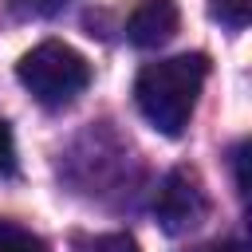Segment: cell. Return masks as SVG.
Returning a JSON list of instances; mask_svg holds the SVG:
<instances>
[{"instance_id": "cell-7", "label": "cell", "mask_w": 252, "mask_h": 252, "mask_svg": "<svg viewBox=\"0 0 252 252\" xmlns=\"http://www.w3.org/2000/svg\"><path fill=\"white\" fill-rule=\"evenodd\" d=\"M248 8H252V0H213V16L220 24H228V28H244Z\"/></svg>"}, {"instance_id": "cell-4", "label": "cell", "mask_w": 252, "mask_h": 252, "mask_svg": "<svg viewBox=\"0 0 252 252\" xmlns=\"http://www.w3.org/2000/svg\"><path fill=\"white\" fill-rule=\"evenodd\" d=\"M177 28H181L177 0H142L126 20V39L134 47H161L177 35Z\"/></svg>"}, {"instance_id": "cell-2", "label": "cell", "mask_w": 252, "mask_h": 252, "mask_svg": "<svg viewBox=\"0 0 252 252\" xmlns=\"http://www.w3.org/2000/svg\"><path fill=\"white\" fill-rule=\"evenodd\" d=\"M20 87L47 110L71 106L87 87H91V63L63 39H43L32 51L20 55L16 63Z\"/></svg>"}, {"instance_id": "cell-9", "label": "cell", "mask_w": 252, "mask_h": 252, "mask_svg": "<svg viewBox=\"0 0 252 252\" xmlns=\"http://www.w3.org/2000/svg\"><path fill=\"white\" fill-rule=\"evenodd\" d=\"M12 169H16V142H12L8 122L0 118V177H4V173H12Z\"/></svg>"}, {"instance_id": "cell-5", "label": "cell", "mask_w": 252, "mask_h": 252, "mask_svg": "<svg viewBox=\"0 0 252 252\" xmlns=\"http://www.w3.org/2000/svg\"><path fill=\"white\" fill-rule=\"evenodd\" d=\"M0 252H47V244L32 228L12 224V220H0Z\"/></svg>"}, {"instance_id": "cell-8", "label": "cell", "mask_w": 252, "mask_h": 252, "mask_svg": "<svg viewBox=\"0 0 252 252\" xmlns=\"http://www.w3.org/2000/svg\"><path fill=\"white\" fill-rule=\"evenodd\" d=\"M67 0H8V8L20 16V20H43V16H55Z\"/></svg>"}, {"instance_id": "cell-3", "label": "cell", "mask_w": 252, "mask_h": 252, "mask_svg": "<svg viewBox=\"0 0 252 252\" xmlns=\"http://www.w3.org/2000/svg\"><path fill=\"white\" fill-rule=\"evenodd\" d=\"M154 217H158L161 232H169V236H185L209 217V193H205L197 169L177 165L161 177L158 197H154Z\"/></svg>"}, {"instance_id": "cell-6", "label": "cell", "mask_w": 252, "mask_h": 252, "mask_svg": "<svg viewBox=\"0 0 252 252\" xmlns=\"http://www.w3.org/2000/svg\"><path fill=\"white\" fill-rule=\"evenodd\" d=\"M79 252H142V248H138V240L130 232H102V236L83 240Z\"/></svg>"}, {"instance_id": "cell-10", "label": "cell", "mask_w": 252, "mask_h": 252, "mask_svg": "<svg viewBox=\"0 0 252 252\" xmlns=\"http://www.w3.org/2000/svg\"><path fill=\"white\" fill-rule=\"evenodd\" d=\"M232 169H236V189L248 193V181H244V142L232 150Z\"/></svg>"}, {"instance_id": "cell-1", "label": "cell", "mask_w": 252, "mask_h": 252, "mask_svg": "<svg viewBox=\"0 0 252 252\" xmlns=\"http://www.w3.org/2000/svg\"><path fill=\"white\" fill-rule=\"evenodd\" d=\"M205 79H209V59L205 55L158 59V63H146L138 71L134 102L158 134L177 138V134H185V126L193 118V106H197V94H201Z\"/></svg>"}]
</instances>
